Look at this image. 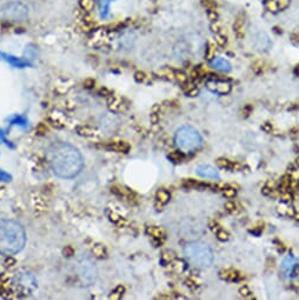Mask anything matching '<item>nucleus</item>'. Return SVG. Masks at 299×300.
I'll return each instance as SVG.
<instances>
[{
    "label": "nucleus",
    "mask_w": 299,
    "mask_h": 300,
    "mask_svg": "<svg viewBox=\"0 0 299 300\" xmlns=\"http://www.w3.org/2000/svg\"><path fill=\"white\" fill-rule=\"evenodd\" d=\"M52 172L61 179H73L84 168V158L76 146L69 143H54L46 152Z\"/></svg>",
    "instance_id": "1"
},
{
    "label": "nucleus",
    "mask_w": 299,
    "mask_h": 300,
    "mask_svg": "<svg viewBox=\"0 0 299 300\" xmlns=\"http://www.w3.org/2000/svg\"><path fill=\"white\" fill-rule=\"evenodd\" d=\"M25 244L26 232L20 223L12 219L0 220V254H17Z\"/></svg>",
    "instance_id": "2"
},
{
    "label": "nucleus",
    "mask_w": 299,
    "mask_h": 300,
    "mask_svg": "<svg viewBox=\"0 0 299 300\" xmlns=\"http://www.w3.org/2000/svg\"><path fill=\"white\" fill-rule=\"evenodd\" d=\"M184 255L187 263L194 267L205 270L213 263V251L208 245L200 242H192L184 247Z\"/></svg>",
    "instance_id": "3"
},
{
    "label": "nucleus",
    "mask_w": 299,
    "mask_h": 300,
    "mask_svg": "<svg viewBox=\"0 0 299 300\" xmlns=\"http://www.w3.org/2000/svg\"><path fill=\"white\" fill-rule=\"evenodd\" d=\"M175 143L182 152L192 153L200 148L203 144V138L192 126H183V127L177 130L175 134Z\"/></svg>",
    "instance_id": "4"
},
{
    "label": "nucleus",
    "mask_w": 299,
    "mask_h": 300,
    "mask_svg": "<svg viewBox=\"0 0 299 300\" xmlns=\"http://www.w3.org/2000/svg\"><path fill=\"white\" fill-rule=\"evenodd\" d=\"M2 14L6 19L13 22H22L29 15V9L22 3H9L2 7Z\"/></svg>",
    "instance_id": "5"
},
{
    "label": "nucleus",
    "mask_w": 299,
    "mask_h": 300,
    "mask_svg": "<svg viewBox=\"0 0 299 300\" xmlns=\"http://www.w3.org/2000/svg\"><path fill=\"white\" fill-rule=\"evenodd\" d=\"M78 265H79L78 266V272H79V275L82 282L88 284V285H91V284L96 282L97 270L90 260L88 259L81 260Z\"/></svg>",
    "instance_id": "6"
},
{
    "label": "nucleus",
    "mask_w": 299,
    "mask_h": 300,
    "mask_svg": "<svg viewBox=\"0 0 299 300\" xmlns=\"http://www.w3.org/2000/svg\"><path fill=\"white\" fill-rule=\"evenodd\" d=\"M206 88L216 94H227L231 91V85L229 82L218 80V79H210V80L206 81Z\"/></svg>",
    "instance_id": "7"
},
{
    "label": "nucleus",
    "mask_w": 299,
    "mask_h": 300,
    "mask_svg": "<svg viewBox=\"0 0 299 300\" xmlns=\"http://www.w3.org/2000/svg\"><path fill=\"white\" fill-rule=\"evenodd\" d=\"M197 175L206 179H219V172L211 165H200L196 168Z\"/></svg>",
    "instance_id": "8"
},
{
    "label": "nucleus",
    "mask_w": 299,
    "mask_h": 300,
    "mask_svg": "<svg viewBox=\"0 0 299 300\" xmlns=\"http://www.w3.org/2000/svg\"><path fill=\"white\" fill-rule=\"evenodd\" d=\"M210 66L213 69L222 71V72H230L231 71V64L226 59H223L220 57H216L210 61Z\"/></svg>",
    "instance_id": "9"
},
{
    "label": "nucleus",
    "mask_w": 299,
    "mask_h": 300,
    "mask_svg": "<svg viewBox=\"0 0 299 300\" xmlns=\"http://www.w3.org/2000/svg\"><path fill=\"white\" fill-rule=\"evenodd\" d=\"M111 2H113V0H101L100 12H101V17L103 18L108 17V13L110 11V4H111Z\"/></svg>",
    "instance_id": "10"
},
{
    "label": "nucleus",
    "mask_w": 299,
    "mask_h": 300,
    "mask_svg": "<svg viewBox=\"0 0 299 300\" xmlns=\"http://www.w3.org/2000/svg\"><path fill=\"white\" fill-rule=\"evenodd\" d=\"M222 278L225 279V280H231V282H233V280H237L239 278V274L237 272L234 271H225V272H222Z\"/></svg>",
    "instance_id": "11"
},
{
    "label": "nucleus",
    "mask_w": 299,
    "mask_h": 300,
    "mask_svg": "<svg viewBox=\"0 0 299 300\" xmlns=\"http://www.w3.org/2000/svg\"><path fill=\"white\" fill-rule=\"evenodd\" d=\"M276 2L277 9L279 10H285L286 7L290 5V0H274Z\"/></svg>",
    "instance_id": "12"
},
{
    "label": "nucleus",
    "mask_w": 299,
    "mask_h": 300,
    "mask_svg": "<svg viewBox=\"0 0 299 300\" xmlns=\"http://www.w3.org/2000/svg\"><path fill=\"white\" fill-rule=\"evenodd\" d=\"M216 41H217L219 45H224L226 42V39H225V37H223V35L217 34L216 35Z\"/></svg>",
    "instance_id": "13"
},
{
    "label": "nucleus",
    "mask_w": 299,
    "mask_h": 300,
    "mask_svg": "<svg viewBox=\"0 0 299 300\" xmlns=\"http://www.w3.org/2000/svg\"><path fill=\"white\" fill-rule=\"evenodd\" d=\"M208 15H210V18L212 19V20L217 22V14H216L215 11H210V13H208Z\"/></svg>",
    "instance_id": "14"
},
{
    "label": "nucleus",
    "mask_w": 299,
    "mask_h": 300,
    "mask_svg": "<svg viewBox=\"0 0 299 300\" xmlns=\"http://www.w3.org/2000/svg\"><path fill=\"white\" fill-rule=\"evenodd\" d=\"M297 73L299 74V66H298V69H297Z\"/></svg>",
    "instance_id": "15"
}]
</instances>
